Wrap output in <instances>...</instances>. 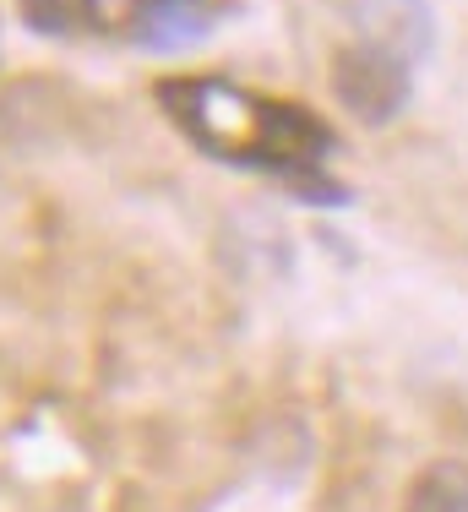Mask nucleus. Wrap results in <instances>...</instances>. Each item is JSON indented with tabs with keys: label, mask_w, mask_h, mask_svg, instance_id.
Here are the masks:
<instances>
[{
	"label": "nucleus",
	"mask_w": 468,
	"mask_h": 512,
	"mask_svg": "<svg viewBox=\"0 0 468 512\" xmlns=\"http://www.w3.org/2000/svg\"><path fill=\"white\" fill-rule=\"evenodd\" d=\"M158 99L175 109V120L196 137V148L229 158L240 169H322V158L332 153V131L316 126L305 109L267 104L218 77L164 82Z\"/></svg>",
	"instance_id": "obj_1"
},
{
	"label": "nucleus",
	"mask_w": 468,
	"mask_h": 512,
	"mask_svg": "<svg viewBox=\"0 0 468 512\" xmlns=\"http://www.w3.org/2000/svg\"><path fill=\"white\" fill-rule=\"evenodd\" d=\"M332 93H338V104L349 109L354 120L387 126V120L403 115L414 82H409V66H403V60L381 55L371 44H349V50L332 55Z\"/></svg>",
	"instance_id": "obj_2"
},
{
	"label": "nucleus",
	"mask_w": 468,
	"mask_h": 512,
	"mask_svg": "<svg viewBox=\"0 0 468 512\" xmlns=\"http://www.w3.org/2000/svg\"><path fill=\"white\" fill-rule=\"evenodd\" d=\"M349 17L360 28V44L403 60V66H414V60L436 50V11H430V0H354Z\"/></svg>",
	"instance_id": "obj_3"
},
{
	"label": "nucleus",
	"mask_w": 468,
	"mask_h": 512,
	"mask_svg": "<svg viewBox=\"0 0 468 512\" xmlns=\"http://www.w3.org/2000/svg\"><path fill=\"white\" fill-rule=\"evenodd\" d=\"M207 28H213V6L207 0H147L142 17H137V39L158 55L186 50Z\"/></svg>",
	"instance_id": "obj_4"
},
{
	"label": "nucleus",
	"mask_w": 468,
	"mask_h": 512,
	"mask_svg": "<svg viewBox=\"0 0 468 512\" xmlns=\"http://www.w3.org/2000/svg\"><path fill=\"white\" fill-rule=\"evenodd\" d=\"M409 512H468V463H430L409 491Z\"/></svg>",
	"instance_id": "obj_5"
},
{
	"label": "nucleus",
	"mask_w": 468,
	"mask_h": 512,
	"mask_svg": "<svg viewBox=\"0 0 468 512\" xmlns=\"http://www.w3.org/2000/svg\"><path fill=\"white\" fill-rule=\"evenodd\" d=\"M22 17H28L33 33H66L71 28L66 0H22Z\"/></svg>",
	"instance_id": "obj_6"
},
{
	"label": "nucleus",
	"mask_w": 468,
	"mask_h": 512,
	"mask_svg": "<svg viewBox=\"0 0 468 512\" xmlns=\"http://www.w3.org/2000/svg\"><path fill=\"white\" fill-rule=\"evenodd\" d=\"M82 6H88V17L98 22V28H126V22L142 17L147 0H82Z\"/></svg>",
	"instance_id": "obj_7"
}]
</instances>
